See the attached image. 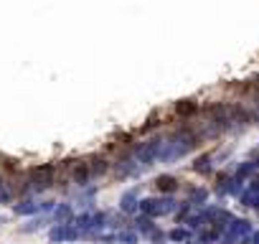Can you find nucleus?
<instances>
[{
    "label": "nucleus",
    "instance_id": "obj_4",
    "mask_svg": "<svg viewBox=\"0 0 259 244\" xmlns=\"http://www.w3.org/2000/svg\"><path fill=\"white\" fill-rule=\"evenodd\" d=\"M0 224H3V216H0Z\"/></svg>",
    "mask_w": 259,
    "mask_h": 244
},
{
    "label": "nucleus",
    "instance_id": "obj_1",
    "mask_svg": "<svg viewBox=\"0 0 259 244\" xmlns=\"http://www.w3.org/2000/svg\"><path fill=\"white\" fill-rule=\"evenodd\" d=\"M31 183L38 191L49 188L54 183V165H38V168H33L31 170Z\"/></svg>",
    "mask_w": 259,
    "mask_h": 244
},
{
    "label": "nucleus",
    "instance_id": "obj_2",
    "mask_svg": "<svg viewBox=\"0 0 259 244\" xmlns=\"http://www.w3.org/2000/svg\"><path fill=\"white\" fill-rule=\"evenodd\" d=\"M10 201H13V188L5 181H0V204H10Z\"/></svg>",
    "mask_w": 259,
    "mask_h": 244
},
{
    "label": "nucleus",
    "instance_id": "obj_3",
    "mask_svg": "<svg viewBox=\"0 0 259 244\" xmlns=\"http://www.w3.org/2000/svg\"><path fill=\"white\" fill-rule=\"evenodd\" d=\"M33 209H36V206H33L31 201H23V204H18V206H15V214H31Z\"/></svg>",
    "mask_w": 259,
    "mask_h": 244
}]
</instances>
